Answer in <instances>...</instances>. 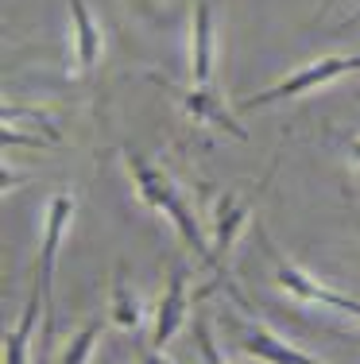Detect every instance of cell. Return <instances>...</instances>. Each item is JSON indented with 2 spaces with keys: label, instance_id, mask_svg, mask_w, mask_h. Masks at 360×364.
Returning <instances> with one entry per match:
<instances>
[{
  "label": "cell",
  "instance_id": "obj_17",
  "mask_svg": "<svg viewBox=\"0 0 360 364\" xmlns=\"http://www.w3.org/2000/svg\"><path fill=\"white\" fill-rule=\"evenodd\" d=\"M356 23H360V12H356L353 20H349V23H341V28H337V36H345V31H349V28H356Z\"/></svg>",
  "mask_w": 360,
  "mask_h": 364
},
{
  "label": "cell",
  "instance_id": "obj_18",
  "mask_svg": "<svg viewBox=\"0 0 360 364\" xmlns=\"http://www.w3.org/2000/svg\"><path fill=\"white\" fill-rule=\"evenodd\" d=\"M356 341H360V337H356Z\"/></svg>",
  "mask_w": 360,
  "mask_h": 364
},
{
  "label": "cell",
  "instance_id": "obj_9",
  "mask_svg": "<svg viewBox=\"0 0 360 364\" xmlns=\"http://www.w3.org/2000/svg\"><path fill=\"white\" fill-rule=\"evenodd\" d=\"M190 82L194 85H209L213 82V8H209V0H198V4H194Z\"/></svg>",
  "mask_w": 360,
  "mask_h": 364
},
{
  "label": "cell",
  "instance_id": "obj_7",
  "mask_svg": "<svg viewBox=\"0 0 360 364\" xmlns=\"http://www.w3.org/2000/svg\"><path fill=\"white\" fill-rule=\"evenodd\" d=\"M70 4V20H74V47H78V70L93 82V74H97V63H101V47H105V39H101V28L97 20H93L89 4L85 0H66Z\"/></svg>",
  "mask_w": 360,
  "mask_h": 364
},
{
  "label": "cell",
  "instance_id": "obj_1",
  "mask_svg": "<svg viewBox=\"0 0 360 364\" xmlns=\"http://www.w3.org/2000/svg\"><path fill=\"white\" fill-rule=\"evenodd\" d=\"M120 155H124V167H128V175H132V182H136V194H140V202L151 205V210H159V213H167V218L175 221L178 237H182L186 245L194 248V252L209 256V245H205V237H202L198 221H194L190 205L182 202V194H178L175 178H170L167 171H159L156 163H148L140 151H132V147H124Z\"/></svg>",
  "mask_w": 360,
  "mask_h": 364
},
{
  "label": "cell",
  "instance_id": "obj_14",
  "mask_svg": "<svg viewBox=\"0 0 360 364\" xmlns=\"http://www.w3.org/2000/svg\"><path fill=\"white\" fill-rule=\"evenodd\" d=\"M194 341H198L202 364H225L217 353V341H213V329H209V318L205 314H198V322H194Z\"/></svg>",
  "mask_w": 360,
  "mask_h": 364
},
{
  "label": "cell",
  "instance_id": "obj_11",
  "mask_svg": "<svg viewBox=\"0 0 360 364\" xmlns=\"http://www.w3.org/2000/svg\"><path fill=\"white\" fill-rule=\"evenodd\" d=\"M39 302H43V279L36 275L31 291H28V302H23L20 326L4 333V364H28V341H31V329H36V318H39Z\"/></svg>",
  "mask_w": 360,
  "mask_h": 364
},
{
  "label": "cell",
  "instance_id": "obj_5",
  "mask_svg": "<svg viewBox=\"0 0 360 364\" xmlns=\"http://www.w3.org/2000/svg\"><path fill=\"white\" fill-rule=\"evenodd\" d=\"M256 210V194H248V190H229V194L217 198V210H213V245H209V256H205V264L209 267H225V256L229 248H233L240 225L252 218Z\"/></svg>",
  "mask_w": 360,
  "mask_h": 364
},
{
  "label": "cell",
  "instance_id": "obj_13",
  "mask_svg": "<svg viewBox=\"0 0 360 364\" xmlns=\"http://www.w3.org/2000/svg\"><path fill=\"white\" fill-rule=\"evenodd\" d=\"M101 326H105V314H93L89 322L82 326V333L70 341V349H66V360H62V364H85V357L93 353V345H97V337H101Z\"/></svg>",
  "mask_w": 360,
  "mask_h": 364
},
{
  "label": "cell",
  "instance_id": "obj_6",
  "mask_svg": "<svg viewBox=\"0 0 360 364\" xmlns=\"http://www.w3.org/2000/svg\"><path fill=\"white\" fill-rule=\"evenodd\" d=\"M186 283H190V267L178 259L175 272H170V279H167V294L159 299L156 329H151V349H167V341L178 333V326H182L186 306H190V299H186Z\"/></svg>",
  "mask_w": 360,
  "mask_h": 364
},
{
  "label": "cell",
  "instance_id": "obj_12",
  "mask_svg": "<svg viewBox=\"0 0 360 364\" xmlns=\"http://www.w3.org/2000/svg\"><path fill=\"white\" fill-rule=\"evenodd\" d=\"M109 314H113V322H116V326H124V329H136V326H140V302H136V299H132V291H128L124 264H116V275H113Z\"/></svg>",
  "mask_w": 360,
  "mask_h": 364
},
{
  "label": "cell",
  "instance_id": "obj_8",
  "mask_svg": "<svg viewBox=\"0 0 360 364\" xmlns=\"http://www.w3.org/2000/svg\"><path fill=\"white\" fill-rule=\"evenodd\" d=\"M182 97V109L190 112L198 124H209V128H217V132H229V136H236V140H244V128L236 124L233 117H229V109L221 105V97L209 90V85H194V90H182L178 93Z\"/></svg>",
  "mask_w": 360,
  "mask_h": 364
},
{
  "label": "cell",
  "instance_id": "obj_4",
  "mask_svg": "<svg viewBox=\"0 0 360 364\" xmlns=\"http://www.w3.org/2000/svg\"><path fill=\"white\" fill-rule=\"evenodd\" d=\"M256 237H260L263 252L271 256V267H276V283H279V287L287 291V294H295V299H302V302H322V306H329V310H341V314H356V318H360V302H356V299H349V294H337V291L322 287V283H314L310 275L302 272V267H295L290 259H283L279 248L271 245L268 229H263L260 221H256Z\"/></svg>",
  "mask_w": 360,
  "mask_h": 364
},
{
  "label": "cell",
  "instance_id": "obj_2",
  "mask_svg": "<svg viewBox=\"0 0 360 364\" xmlns=\"http://www.w3.org/2000/svg\"><path fill=\"white\" fill-rule=\"evenodd\" d=\"M74 194L70 190H58L55 198H50L47 205V229H43V256H39V279H43V314H47V322H43V341H50L55 337V259H58V245H62V232L66 225L74 218Z\"/></svg>",
  "mask_w": 360,
  "mask_h": 364
},
{
  "label": "cell",
  "instance_id": "obj_10",
  "mask_svg": "<svg viewBox=\"0 0 360 364\" xmlns=\"http://www.w3.org/2000/svg\"><path fill=\"white\" fill-rule=\"evenodd\" d=\"M236 329H240V349L260 357V360H268V364H322V360L306 357V353L290 349V345H283L276 333H268V329H260V326H236Z\"/></svg>",
  "mask_w": 360,
  "mask_h": 364
},
{
  "label": "cell",
  "instance_id": "obj_3",
  "mask_svg": "<svg viewBox=\"0 0 360 364\" xmlns=\"http://www.w3.org/2000/svg\"><path fill=\"white\" fill-rule=\"evenodd\" d=\"M349 70H360V58H349V55L318 58V63H310V66H302V70H295L290 77H283V82H279V85H271V90L244 97L236 109H240V112H252V109L276 105V101H287V97H302V93L318 90V85L333 82V77H341V74H349Z\"/></svg>",
  "mask_w": 360,
  "mask_h": 364
},
{
  "label": "cell",
  "instance_id": "obj_16",
  "mask_svg": "<svg viewBox=\"0 0 360 364\" xmlns=\"http://www.w3.org/2000/svg\"><path fill=\"white\" fill-rule=\"evenodd\" d=\"M140 364H167V360L159 357V349H151V353H143V360H140Z\"/></svg>",
  "mask_w": 360,
  "mask_h": 364
},
{
  "label": "cell",
  "instance_id": "obj_15",
  "mask_svg": "<svg viewBox=\"0 0 360 364\" xmlns=\"http://www.w3.org/2000/svg\"><path fill=\"white\" fill-rule=\"evenodd\" d=\"M349 171H353V175L360 178V140L349 144Z\"/></svg>",
  "mask_w": 360,
  "mask_h": 364
}]
</instances>
